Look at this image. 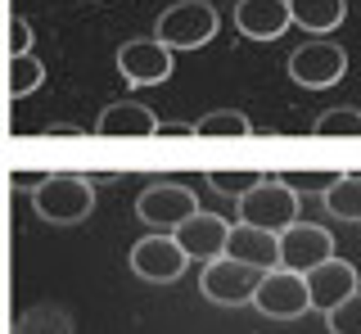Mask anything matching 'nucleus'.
<instances>
[{
	"mask_svg": "<svg viewBox=\"0 0 361 334\" xmlns=\"http://www.w3.org/2000/svg\"><path fill=\"white\" fill-rule=\"evenodd\" d=\"M253 307L262 311V316H271V321H298L302 311H312L307 285H302L298 271H285V266L262 271V280L253 289Z\"/></svg>",
	"mask_w": 361,
	"mask_h": 334,
	"instance_id": "nucleus-6",
	"label": "nucleus"
},
{
	"mask_svg": "<svg viewBox=\"0 0 361 334\" xmlns=\"http://www.w3.org/2000/svg\"><path fill=\"white\" fill-rule=\"evenodd\" d=\"M190 131L195 136H253V122L240 109H217V113H203Z\"/></svg>",
	"mask_w": 361,
	"mask_h": 334,
	"instance_id": "nucleus-18",
	"label": "nucleus"
},
{
	"mask_svg": "<svg viewBox=\"0 0 361 334\" xmlns=\"http://www.w3.org/2000/svg\"><path fill=\"white\" fill-rule=\"evenodd\" d=\"M235 27L248 41H276L289 32V0H240L235 5Z\"/></svg>",
	"mask_w": 361,
	"mask_h": 334,
	"instance_id": "nucleus-14",
	"label": "nucleus"
},
{
	"mask_svg": "<svg viewBox=\"0 0 361 334\" xmlns=\"http://www.w3.org/2000/svg\"><path fill=\"white\" fill-rule=\"evenodd\" d=\"M325 213L338 221H361V172H338V181L321 194Z\"/></svg>",
	"mask_w": 361,
	"mask_h": 334,
	"instance_id": "nucleus-17",
	"label": "nucleus"
},
{
	"mask_svg": "<svg viewBox=\"0 0 361 334\" xmlns=\"http://www.w3.org/2000/svg\"><path fill=\"white\" fill-rule=\"evenodd\" d=\"M262 280V271L235 262V258H217V262H203V276H199V289L208 303H221V307H244L253 303V289Z\"/></svg>",
	"mask_w": 361,
	"mask_h": 334,
	"instance_id": "nucleus-7",
	"label": "nucleus"
},
{
	"mask_svg": "<svg viewBox=\"0 0 361 334\" xmlns=\"http://www.w3.org/2000/svg\"><path fill=\"white\" fill-rule=\"evenodd\" d=\"M221 32V14L208 0H176L172 9H163L154 23V41L167 50H203Z\"/></svg>",
	"mask_w": 361,
	"mask_h": 334,
	"instance_id": "nucleus-2",
	"label": "nucleus"
},
{
	"mask_svg": "<svg viewBox=\"0 0 361 334\" xmlns=\"http://www.w3.org/2000/svg\"><path fill=\"white\" fill-rule=\"evenodd\" d=\"M118 73L127 77V86H158L172 77V50L154 37H135L118 50Z\"/></svg>",
	"mask_w": 361,
	"mask_h": 334,
	"instance_id": "nucleus-11",
	"label": "nucleus"
},
{
	"mask_svg": "<svg viewBox=\"0 0 361 334\" xmlns=\"http://www.w3.org/2000/svg\"><path fill=\"white\" fill-rule=\"evenodd\" d=\"M221 258H235L253 271H276L280 266V240L271 230H253V226H231L226 235V253Z\"/></svg>",
	"mask_w": 361,
	"mask_h": 334,
	"instance_id": "nucleus-15",
	"label": "nucleus"
},
{
	"mask_svg": "<svg viewBox=\"0 0 361 334\" xmlns=\"http://www.w3.org/2000/svg\"><path fill=\"white\" fill-rule=\"evenodd\" d=\"M9 54H32V23L23 14L9 18Z\"/></svg>",
	"mask_w": 361,
	"mask_h": 334,
	"instance_id": "nucleus-25",
	"label": "nucleus"
},
{
	"mask_svg": "<svg viewBox=\"0 0 361 334\" xmlns=\"http://www.w3.org/2000/svg\"><path fill=\"white\" fill-rule=\"evenodd\" d=\"M325 326H330V334H361V289L343 298L334 311H325Z\"/></svg>",
	"mask_w": 361,
	"mask_h": 334,
	"instance_id": "nucleus-23",
	"label": "nucleus"
},
{
	"mask_svg": "<svg viewBox=\"0 0 361 334\" xmlns=\"http://www.w3.org/2000/svg\"><path fill=\"white\" fill-rule=\"evenodd\" d=\"M195 213H199L195 190H190V185H176V181H158L149 190H140V199H135V217H140L145 226L163 230V235H172L180 221L195 217Z\"/></svg>",
	"mask_w": 361,
	"mask_h": 334,
	"instance_id": "nucleus-5",
	"label": "nucleus"
},
{
	"mask_svg": "<svg viewBox=\"0 0 361 334\" xmlns=\"http://www.w3.org/2000/svg\"><path fill=\"white\" fill-rule=\"evenodd\" d=\"M312 131L316 136H343V140H361V109L353 104H338L330 109V113H321L312 122Z\"/></svg>",
	"mask_w": 361,
	"mask_h": 334,
	"instance_id": "nucleus-20",
	"label": "nucleus"
},
{
	"mask_svg": "<svg viewBox=\"0 0 361 334\" xmlns=\"http://www.w3.org/2000/svg\"><path fill=\"white\" fill-rule=\"evenodd\" d=\"M18 334H73V321L59 307H41V311H27L18 321Z\"/></svg>",
	"mask_w": 361,
	"mask_h": 334,
	"instance_id": "nucleus-22",
	"label": "nucleus"
},
{
	"mask_svg": "<svg viewBox=\"0 0 361 334\" xmlns=\"http://www.w3.org/2000/svg\"><path fill=\"white\" fill-rule=\"evenodd\" d=\"M276 240H280V266H285V271H298V276H307L312 266L334 258V235L325 226H316V221H293Z\"/></svg>",
	"mask_w": 361,
	"mask_h": 334,
	"instance_id": "nucleus-9",
	"label": "nucleus"
},
{
	"mask_svg": "<svg viewBox=\"0 0 361 334\" xmlns=\"http://www.w3.org/2000/svg\"><path fill=\"white\" fill-rule=\"evenodd\" d=\"M32 208H37V217L50 221V226H77V221H86L90 208H95V185L77 172H50V176H41L37 190H32Z\"/></svg>",
	"mask_w": 361,
	"mask_h": 334,
	"instance_id": "nucleus-1",
	"label": "nucleus"
},
{
	"mask_svg": "<svg viewBox=\"0 0 361 334\" xmlns=\"http://www.w3.org/2000/svg\"><path fill=\"white\" fill-rule=\"evenodd\" d=\"M50 136H82V127L77 122H54V127H45Z\"/></svg>",
	"mask_w": 361,
	"mask_h": 334,
	"instance_id": "nucleus-26",
	"label": "nucleus"
},
{
	"mask_svg": "<svg viewBox=\"0 0 361 334\" xmlns=\"http://www.w3.org/2000/svg\"><path fill=\"white\" fill-rule=\"evenodd\" d=\"M276 181H285L293 194H325L338 181V172H280Z\"/></svg>",
	"mask_w": 361,
	"mask_h": 334,
	"instance_id": "nucleus-24",
	"label": "nucleus"
},
{
	"mask_svg": "<svg viewBox=\"0 0 361 334\" xmlns=\"http://www.w3.org/2000/svg\"><path fill=\"white\" fill-rule=\"evenodd\" d=\"M185 266H190V258L180 253V244L172 235H163V230H154V235H145V240L131 244V271L140 276V280H149V285L180 280Z\"/></svg>",
	"mask_w": 361,
	"mask_h": 334,
	"instance_id": "nucleus-8",
	"label": "nucleus"
},
{
	"mask_svg": "<svg viewBox=\"0 0 361 334\" xmlns=\"http://www.w3.org/2000/svg\"><path fill=\"white\" fill-rule=\"evenodd\" d=\"M226 235H231V221L217 213H195L172 230V240L180 244V253L190 262H217L226 253Z\"/></svg>",
	"mask_w": 361,
	"mask_h": 334,
	"instance_id": "nucleus-12",
	"label": "nucleus"
},
{
	"mask_svg": "<svg viewBox=\"0 0 361 334\" xmlns=\"http://www.w3.org/2000/svg\"><path fill=\"white\" fill-rule=\"evenodd\" d=\"M257 181H267V176L253 172V167H217V172H208V185L217 194H231V199H244Z\"/></svg>",
	"mask_w": 361,
	"mask_h": 334,
	"instance_id": "nucleus-21",
	"label": "nucleus"
},
{
	"mask_svg": "<svg viewBox=\"0 0 361 334\" xmlns=\"http://www.w3.org/2000/svg\"><path fill=\"white\" fill-rule=\"evenodd\" d=\"M95 136H127V140H149L158 136V118L149 104L140 99H113L99 109L95 118Z\"/></svg>",
	"mask_w": 361,
	"mask_h": 334,
	"instance_id": "nucleus-13",
	"label": "nucleus"
},
{
	"mask_svg": "<svg viewBox=\"0 0 361 334\" xmlns=\"http://www.w3.org/2000/svg\"><path fill=\"white\" fill-rule=\"evenodd\" d=\"M45 82V63L37 54H9V95L23 99Z\"/></svg>",
	"mask_w": 361,
	"mask_h": 334,
	"instance_id": "nucleus-19",
	"label": "nucleus"
},
{
	"mask_svg": "<svg viewBox=\"0 0 361 334\" xmlns=\"http://www.w3.org/2000/svg\"><path fill=\"white\" fill-rule=\"evenodd\" d=\"M348 18V0H289V23L302 32H334Z\"/></svg>",
	"mask_w": 361,
	"mask_h": 334,
	"instance_id": "nucleus-16",
	"label": "nucleus"
},
{
	"mask_svg": "<svg viewBox=\"0 0 361 334\" xmlns=\"http://www.w3.org/2000/svg\"><path fill=\"white\" fill-rule=\"evenodd\" d=\"M285 73L302 86V91H325V86L343 82L348 54H343V46H334V41H302V46L289 54Z\"/></svg>",
	"mask_w": 361,
	"mask_h": 334,
	"instance_id": "nucleus-4",
	"label": "nucleus"
},
{
	"mask_svg": "<svg viewBox=\"0 0 361 334\" xmlns=\"http://www.w3.org/2000/svg\"><path fill=\"white\" fill-rule=\"evenodd\" d=\"M293 221H298V194H293L285 181H257L253 190L240 199V226L280 235Z\"/></svg>",
	"mask_w": 361,
	"mask_h": 334,
	"instance_id": "nucleus-3",
	"label": "nucleus"
},
{
	"mask_svg": "<svg viewBox=\"0 0 361 334\" xmlns=\"http://www.w3.org/2000/svg\"><path fill=\"white\" fill-rule=\"evenodd\" d=\"M302 285H307V303L312 311H334L343 298L357 294V266L348 258H325L321 266H312L307 276H302Z\"/></svg>",
	"mask_w": 361,
	"mask_h": 334,
	"instance_id": "nucleus-10",
	"label": "nucleus"
}]
</instances>
